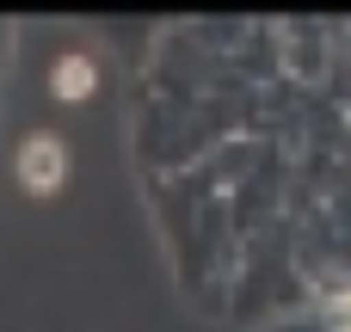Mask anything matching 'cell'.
Wrapping results in <instances>:
<instances>
[{"instance_id": "cell-1", "label": "cell", "mask_w": 351, "mask_h": 332, "mask_svg": "<svg viewBox=\"0 0 351 332\" xmlns=\"http://www.w3.org/2000/svg\"><path fill=\"white\" fill-rule=\"evenodd\" d=\"M62 173H68V142H62V136H31V142L19 148V179H25L31 191H56Z\"/></svg>"}, {"instance_id": "cell-2", "label": "cell", "mask_w": 351, "mask_h": 332, "mask_svg": "<svg viewBox=\"0 0 351 332\" xmlns=\"http://www.w3.org/2000/svg\"><path fill=\"white\" fill-rule=\"evenodd\" d=\"M333 62V31H321V25H290L284 31V68L290 74H321Z\"/></svg>"}, {"instance_id": "cell-3", "label": "cell", "mask_w": 351, "mask_h": 332, "mask_svg": "<svg viewBox=\"0 0 351 332\" xmlns=\"http://www.w3.org/2000/svg\"><path fill=\"white\" fill-rule=\"evenodd\" d=\"M56 92H68V99L93 92V62H86V55H62V62H56Z\"/></svg>"}, {"instance_id": "cell-4", "label": "cell", "mask_w": 351, "mask_h": 332, "mask_svg": "<svg viewBox=\"0 0 351 332\" xmlns=\"http://www.w3.org/2000/svg\"><path fill=\"white\" fill-rule=\"evenodd\" d=\"M327 68H346V74H351V25L333 31V62H327Z\"/></svg>"}]
</instances>
